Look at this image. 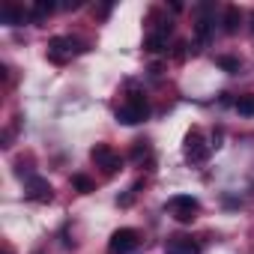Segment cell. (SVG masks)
<instances>
[{
    "label": "cell",
    "mask_w": 254,
    "mask_h": 254,
    "mask_svg": "<svg viewBox=\"0 0 254 254\" xmlns=\"http://www.w3.org/2000/svg\"><path fill=\"white\" fill-rule=\"evenodd\" d=\"M221 24H224V33H236V30L242 27V12H239V6H227Z\"/></svg>",
    "instance_id": "11"
},
{
    "label": "cell",
    "mask_w": 254,
    "mask_h": 254,
    "mask_svg": "<svg viewBox=\"0 0 254 254\" xmlns=\"http://www.w3.org/2000/svg\"><path fill=\"white\" fill-rule=\"evenodd\" d=\"M27 15H30V12H27L24 6H15V3H3V9H0V21L9 24V27L24 24V18H27Z\"/></svg>",
    "instance_id": "10"
},
{
    "label": "cell",
    "mask_w": 254,
    "mask_h": 254,
    "mask_svg": "<svg viewBox=\"0 0 254 254\" xmlns=\"http://www.w3.org/2000/svg\"><path fill=\"white\" fill-rule=\"evenodd\" d=\"M165 254H200V245L191 236H171L165 242Z\"/></svg>",
    "instance_id": "8"
},
{
    "label": "cell",
    "mask_w": 254,
    "mask_h": 254,
    "mask_svg": "<svg viewBox=\"0 0 254 254\" xmlns=\"http://www.w3.org/2000/svg\"><path fill=\"white\" fill-rule=\"evenodd\" d=\"M54 9H57V3H51V0H36L33 9H30V18H33L36 24H42V21H45Z\"/></svg>",
    "instance_id": "12"
},
{
    "label": "cell",
    "mask_w": 254,
    "mask_h": 254,
    "mask_svg": "<svg viewBox=\"0 0 254 254\" xmlns=\"http://www.w3.org/2000/svg\"><path fill=\"white\" fill-rule=\"evenodd\" d=\"M141 245V233L135 227H120L108 239V254H135Z\"/></svg>",
    "instance_id": "2"
},
{
    "label": "cell",
    "mask_w": 254,
    "mask_h": 254,
    "mask_svg": "<svg viewBox=\"0 0 254 254\" xmlns=\"http://www.w3.org/2000/svg\"><path fill=\"white\" fill-rule=\"evenodd\" d=\"M72 186H75L81 194H90V191H93V180H87L84 174H75V177H72Z\"/></svg>",
    "instance_id": "14"
},
{
    "label": "cell",
    "mask_w": 254,
    "mask_h": 254,
    "mask_svg": "<svg viewBox=\"0 0 254 254\" xmlns=\"http://www.w3.org/2000/svg\"><path fill=\"white\" fill-rule=\"evenodd\" d=\"M147 117H150V105H147L144 93H129V96H126V102L117 108V120L123 126H138Z\"/></svg>",
    "instance_id": "1"
},
{
    "label": "cell",
    "mask_w": 254,
    "mask_h": 254,
    "mask_svg": "<svg viewBox=\"0 0 254 254\" xmlns=\"http://www.w3.org/2000/svg\"><path fill=\"white\" fill-rule=\"evenodd\" d=\"M171 30H174V27H171V21H165L159 30H153V33L147 36V48H150L153 54L165 51V48H168V36H171Z\"/></svg>",
    "instance_id": "9"
},
{
    "label": "cell",
    "mask_w": 254,
    "mask_h": 254,
    "mask_svg": "<svg viewBox=\"0 0 254 254\" xmlns=\"http://www.w3.org/2000/svg\"><path fill=\"white\" fill-rule=\"evenodd\" d=\"M236 111L245 117H254V96H239L236 99Z\"/></svg>",
    "instance_id": "13"
},
{
    "label": "cell",
    "mask_w": 254,
    "mask_h": 254,
    "mask_svg": "<svg viewBox=\"0 0 254 254\" xmlns=\"http://www.w3.org/2000/svg\"><path fill=\"white\" fill-rule=\"evenodd\" d=\"M81 51H84V45L78 39H72V36H54L48 42V60H54V63H69Z\"/></svg>",
    "instance_id": "3"
},
{
    "label": "cell",
    "mask_w": 254,
    "mask_h": 254,
    "mask_svg": "<svg viewBox=\"0 0 254 254\" xmlns=\"http://www.w3.org/2000/svg\"><path fill=\"white\" fill-rule=\"evenodd\" d=\"M24 189H27V197L30 200H39V203H48L51 200V183L42 180V177H27Z\"/></svg>",
    "instance_id": "7"
},
{
    "label": "cell",
    "mask_w": 254,
    "mask_h": 254,
    "mask_svg": "<svg viewBox=\"0 0 254 254\" xmlns=\"http://www.w3.org/2000/svg\"><path fill=\"white\" fill-rule=\"evenodd\" d=\"M168 209H171V215H174L177 221L189 224V221H194L200 203H197V197H191V194H177V197L168 200Z\"/></svg>",
    "instance_id": "4"
},
{
    "label": "cell",
    "mask_w": 254,
    "mask_h": 254,
    "mask_svg": "<svg viewBox=\"0 0 254 254\" xmlns=\"http://www.w3.org/2000/svg\"><path fill=\"white\" fill-rule=\"evenodd\" d=\"M251 33H254V15H251Z\"/></svg>",
    "instance_id": "16"
},
{
    "label": "cell",
    "mask_w": 254,
    "mask_h": 254,
    "mask_svg": "<svg viewBox=\"0 0 254 254\" xmlns=\"http://www.w3.org/2000/svg\"><path fill=\"white\" fill-rule=\"evenodd\" d=\"M186 159H189L191 165H203V162L209 159V144L203 141V135H200L197 129H191L189 138H186Z\"/></svg>",
    "instance_id": "5"
},
{
    "label": "cell",
    "mask_w": 254,
    "mask_h": 254,
    "mask_svg": "<svg viewBox=\"0 0 254 254\" xmlns=\"http://www.w3.org/2000/svg\"><path fill=\"white\" fill-rule=\"evenodd\" d=\"M90 159H93L105 174H114V171H120V165H123V162H120V156H117L108 144H96V147L90 150Z\"/></svg>",
    "instance_id": "6"
},
{
    "label": "cell",
    "mask_w": 254,
    "mask_h": 254,
    "mask_svg": "<svg viewBox=\"0 0 254 254\" xmlns=\"http://www.w3.org/2000/svg\"><path fill=\"white\" fill-rule=\"evenodd\" d=\"M6 254H9V251H6Z\"/></svg>",
    "instance_id": "17"
},
{
    "label": "cell",
    "mask_w": 254,
    "mask_h": 254,
    "mask_svg": "<svg viewBox=\"0 0 254 254\" xmlns=\"http://www.w3.org/2000/svg\"><path fill=\"white\" fill-rule=\"evenodd\" d=\"M218 66L224 72H239V60L236 57H218Z\"/></svg>",
    "instance_id": "15"
}]
</instances>
